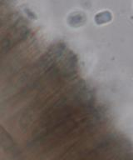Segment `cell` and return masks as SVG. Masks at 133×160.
<instances>
[{
	"instance_id": "obj_1",
	"label": "cell",
	"mask_w": 133,
	"mask_h": 160,
	"mask_svg": "<svg viewBox=\"0 0 133 160\" xmlns=\"http://www.w3.org/2000/svg\"><path fill=\"white\" fill-rule=\"evenodd\" d=\"M112 19V15L108 11H103L96 15L95 21L97 24H102L105 22H107Z\"/></svg>"
}]
</instances>
